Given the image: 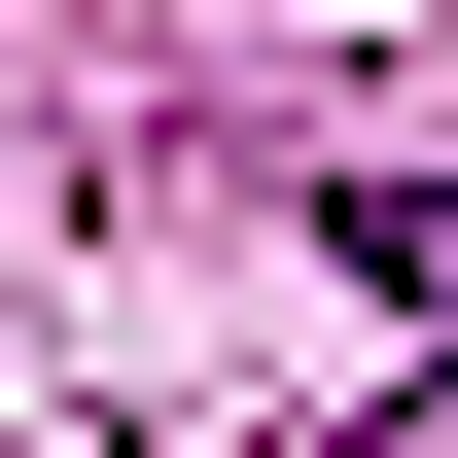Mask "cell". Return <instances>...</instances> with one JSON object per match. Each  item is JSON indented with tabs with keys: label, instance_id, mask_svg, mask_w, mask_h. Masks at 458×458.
<instances>
[{
	"label": "cell",
	"instance_id": "1",
	"mask_svg": "<svg viewBox=\"0 0 458 458\" xmlns=\"http://www.w3.org/2000/svg\"><path fill=\"white\" fill-rule=\"evenodd\" d=\"M352 283H423V318H458V176H352Z\"/></svg>",
	"mask_w": 458,
	"mask_h": 458
}]
</instances>
